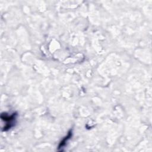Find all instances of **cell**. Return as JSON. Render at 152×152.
I'll list each match as a JSON object with an SVG mask.
<instances>
[{"label": "cell", "mask_w": 152, "mask_h": 152, "mask_svg": "<svg viewBox=\"0 0 152 152\" xmlns=\"http://www.w3.org/2000/svg\"><path fill=\"white\" fill-rule=\"evenodd\" d=\"M17 114L15 113H12L11 115H8L7 113H2L1 115L2 120L5 121V126L4 127V131H7L14 126L15 121L16 119Z\"/></svg>", "instance_id": "cell-1"}, {"label": "cell", "mask_w": 152, "mask_h": 152, "mask_svg": "<svg viewBox=\"0 0 152 152\" xmlns=\"http://www.w3.org/2000/svg\"><path fill=\"white\" fill-rule=\"evenodd\" d=\"M71 135H72V132L70 131L68 134H67L66 136H65L62 140V141H61V142L59 143V146H58V148H63V147H64L66 144V142L68 141V140L71 137Z\"/></svg>", "instance_id": "cell-2"}]
</instances>
